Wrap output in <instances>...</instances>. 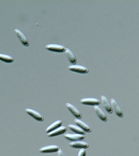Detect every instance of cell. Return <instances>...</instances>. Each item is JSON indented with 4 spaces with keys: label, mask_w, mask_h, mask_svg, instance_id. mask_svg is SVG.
Instances as JSON below:
<instances>
[{
    "label": "cell",
    "mask_w": 139,
    "mask_h": 156,
    "mask_svg": "<svg viewBox=\"0 0 139 156\" xmlns=\"http://www.w3.org/2000/svg\"><path fill=\"white\" fill-rule=\"evenodd\" d=\"M68 69L71 71L80 74H87L89 72L88 69L87 67L79 65H73L69 66Z\"/></svg>",
    "instance_id": "1"
},
{
    "label": "cell",
    "mask_w": 139,
    "mask_h": 156,
    "mask_svg": "<svg viewBox=\"0 0 139 156\" xmlns=\"http://www.w3.org/2000/svg\"><path fill=\"white\" fill-rule=\"evenodd\" d=\"M45 48L48 51L57 52H65L66 48L64 46L58 44H49L45 46Z\"/></svg>",
    "instance_id": "2"
},
{
    "label": "cell",
    "mask_w": 139,
    "mask_h": 156,
    "mask_svg": "<svg viewBox=\"0 0 139 156\" xmlns=\"http://www.w3.org/2000/svg\"><path fill=\"white\" fill-rule=\"evenodd\" d=\"M25 112L30 116L38 121H43L44 118L40 113L31 108H27L25 109Z\"/></svg>",
    "instance_id": "3"
},
{
    "label": "cell",
    "mask_w": 139,
    "mask_h": 156,
    "mask_svg": "<svg viewBox=\"0 0 139 156\" xmlns=\"http://www.w3.org/2000/svg\"><path fill=\"white\" fill-rule=\"evenodd\" d=\"M80 102L82 104L91 106L98 105L101 103V101L98 99L94 98H82Z\"/></svg>",
    "instance_id": "4"
},
{
    "label": "cell",
    "mask_w": 139,
    "mask_h": 156,
    "mask_svg": "<svg viewBox=\"0 0 139 156\" xmlns=\"http://www.w3.org/2000/svg\"><path fill=\"white\" fill-rule=\"evenodd\" d=\"M66 107L71 113L77 119H80L81 118L82 115L79 110L75 106L69 102L66 103Z\"/></svg>",
    "instance_id": "5"
},
{
    "label": "cell",
    "mask_w": 139,
    "mask_h": 156,
    "mask_svg": "<svg viewBox=\"0 0 139 156\" xmlns=\"http://www.w3.org/2000/svg\"><path fill=\"white\" fill-rule=\"evenodd\" d=\"M59 149V147L57 145H49V146L41 147L39 149V151L41 153H54V152H57Z\"/></svg>",
    "instance_id": "6"
},
{
    "label": "cell",
    "mask_w": 139,
    "mask_h": 156,
    "mask_svg": "<svg viewBox=\"0 0 139 156\" xmlns=\"http://www.w3.org/2000/svg\"><path fill=\"white\" fill-rule=\"evenodd\" d=\"M64 137L70 141H81L85 138V135L77 133H67L64 134Z\"/></svg>",
    "instance_id": "7"
},
{
    "label": "cell",
    "mask_w": 139,
    "mask_h": 156,
    "mask_svg": "<svg viewBox=\"0 0 139 156\" xmlns=\"http://www.w3.org/2000/svg\"><path fill=\"white\" fill-rule=\"evenodd\" d=\"M111 105L116 115L118 116L119 118H123V112L114 99H111Z\"/></svg>",
    "instance_id": "8"
},
{
    "label": "cell",
    "mask_w": 139,
    "mask_h": 156,
    "mask_svg": "<svg viewBox=\"0 0 139 156\" xmlns=\"http://www.w3.org/2000/svg\"><path fill=\"white\" fill-rule=\"evenodd\" d=\"M69 145L72 147L76 148L86 149L89 147V144L85 141H77L70 143Z\"/></svg>",
    "instance_id": "9"
},
{
    "label": "cell",
    "mask_w": 139,
    "mask_h": 156,
    "mask_svg": "<svg viewBox=\"0 0 139 156\" xmlns=\"http://www.w3.org/2000/svg\"><path fill=\"white\" fill-rule=\"evenodd\" d=\"M67 131V128L65 126H61L57 128L55 130L47 134V136L49 137L58 136L64 133Z\"/></svg>",
    "instance_id": "10"
},
{
    "label": "cell",
    "mask_w": 139,
    "mask_h": 156,
    "mask_svg": "<svg viewBox=\"0 0 139 156\" xmlns=\"http://www.w3.org/2000/svg\"><path fill=\"white\" fill-rule=\"evenodd\" d=\"M15 33L19 38L20 40L24 46H29V42L27 38L21 30L18 29H16L14 30Z\"/></svg>",
    "instance_id": "11"
},
{
    "label": "cell",
    "mask_w": 139,
    "mask_h": 156,
    "mask_svg": "<svg viewBox=\"0 0 139 156\" xmlns=\"http://www.w3.org/2000/svg\"><path fill=\"white\" fill-rule=\"evenodd\" d=\"M74 122L77 126L81 128L85 132L90 133L91 131V129L90 126L82 120L77 118L74 119Z\"/></svg>",
    "instance_id": "12"
},
{
    "label": "cell",
    "mask_w": 139,
    "mask_h": 156,
    "mask_svg": "<svg viewBox=\"0 0 139 156\" xmlns=\"http://www.w3.org/2000/svg\"><path fill=\"white\" fill-rule=\"evenodd\" d=\"M94 108L98 116V117L103 122L107 121V116L99 106L98 105L94 106Z\"/></svg>",
    "instance_id": "13"
},
{
    "label": "cell",
    "mask_w": 139,
    "mask_h": 156,
    "mask_svg": "<svg viewBox=\"0 0 139 156\" xmlns=\"http://www.w3.org/2000/svg\"><path fill=\"white\" fill-rule=\"evenodd\" d=\"M101 100L102 101V105L106 112H108L110 114H112L113 113V110H112V106L107 98L104 96H101Z\"/></svg>",
    "instance_id": "14"
},
{
    "label": "cell",
    "mask_w": 139,
    "mask_h": 156,
    "mask_svg": "<svg viewBox=\"0 0 139 156\" xmlns=\"http://www.w3.org/2000/svg\"><path fill=\"white\" fill-rule=\"evenodd\" d=\"M62 121L61 120H58L56 121L51 125L47 127V128L45 130V132L47 133H48L51 132L53 131V130H55L57 128L59 127L62 126Z\"/></svg>",
    "instance_id": "15"
},
{
    "label": "cell",
    "mask_w": 139,
    "mask_h": 156,
    "mask_svg": "<svg viewBox=\"0 0 139 156\" xmlns=\"http://www.w3.org/2000/svg\"><path fill=\"white\" fill-rule=\"evenodd\" d=\"M66 55L68 60L71 63L73 64H75L77 63V58L75 55L71 51L70 49L66 48L65 51Z\"/></svg>",
    "instance_id": "16"
},
{
    "label": "cell",
    "mask_w": 139,
    "mask_h": 156,
    "mask_svg": "<svg viewBox=\"0 0 139 156\" xmlns=\"http://www.w3.org/2000/svg\"><path fill=\"white\" fill-rule=\"evenodd\" d=\"M68 128L71 131L75 133L81 134V135H85L86 134V132L78 126L70 124L68 125Z\"/></svg>",
    "instance_id": "17"
},
{
    "label": "cell",
    "mask_w": 139,
    "mask_h": 156,
    "mask_svg": "<svg viewBox=\"0 0 139 156\" xmlns=\"http://www.w3.org/2000/svg\"><path fill=\"white\" fill-rule=\"evenodd\" d=\"M0 60L7 63H12L14 60L12 56L2 53H0Z\"/></svg>",
    "instance_id": "18"
},
{
    "label": "cell",
    "mask_w": 139,
    "mask_h": 156,
    "mask_svg": "<svg viewBox=\"0 0 139 156\" xmlns=\"http://www.w3.org/2000/svg\"><path fill=\"white\" fill-rule=\"evenodd\" d=\"M86 151L85 149H80L78 154V156H86Z\"/></svg>",
    "instance_id": "19"
},
{
    "label": "cell",
    "mask_w": 139,
    "mask_h": 156,
    "mask_svg": "<svg viewBox=\"0 0 139 156\" xmlns=\"http://www.w3.org/2000/svg\"><path fill=\"white\" fill-rule=\"evenodd\" d=\"M57 154L58 156H66L63 151L61 148H60L59 150L57 151Z\"/></svg>",
    "instance_id": "20"
},
{
    "label": "cell",
    "mask_w": 139,
    "mask_h": 156,
    "mask_svg": "<svg viewBox=\"0 0 139 156\" xmlns=\"http://www.w3.org/2000/svg\"></svg>",
    "instance_id": "21"
}]
</instances>
